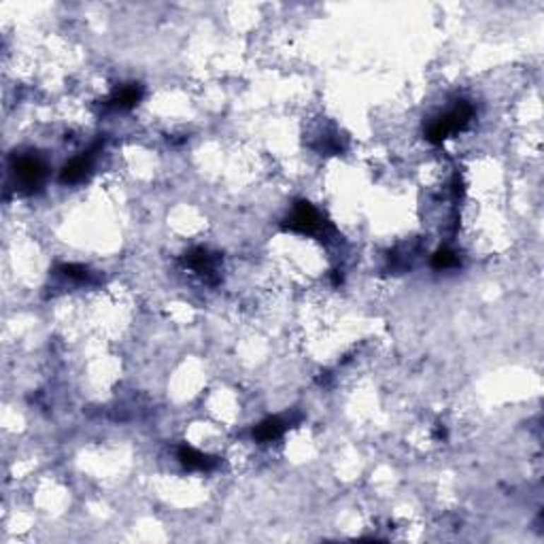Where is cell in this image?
<instances>
[{
	"instance_id": "6da1fadb",
	"label": "cell",
	"mask_w": 544,
	"mask_h": 544,
	"mask_svg": "<svg viewBox=\"0 0 544 544\" xmlns=\"http://www.w3.org/2000/svg\"><path fill=\"white\" fill-rule=\"evenodd\" d=\"M470 117H472V107L466 105V102L457 105L453 111H449L447 115L438 117V119L427 128V141L434 143V145L442 143V141H444L447 136H451L453 132L463 130V128L468 126Z\"/></svg>"
},
{
	"instance_id": "7a4b0ae2",
	"label": "cell",
	"mask_w": 544,
	"mask_h": 544,
	"mask_svg": "<svg viewBox=\"0 0 544 544\" xmlns=\"http://www.w3.org/2000/svg\"><path fill=\"white\" fill-rule=\"evenodd\" d=\"M288 230L300 232V234H315L321 230V215L313 208L309 202H298L292 217L285 223Z\"/></svg>"
},
{
	"instance_id": "3957f363",
	"label": "cell",
	"mask_w": 544,
	"mask_h": 544,
	"mask_svg": "<svg viewBox=\"0 0 544 544\" xmlns=\"http://www.w3.org/2000/svg\"><path fill=\"white\" fill-rule=\"evenodd\" d=\"M16 175L20 179V183L24 187H39L43 177H45V164L39 160V158H32V155H24L20 160H16Z\"/></svg>"
},
{
	"instance_id": "277c9868",
	"label": "cell",
	"mask_w": 544,
	"mask_h": 544,
	"mask_svg": "<svg viewBox=\"0 0 544 544\" xmlns=\"http://www.w3.org/2000/svg\"><path fill=\"white\" fill-rule=\"evenodd\" d=\"M94 151H96V147H94L92 151H88V153H83V155H79V158L71 160V162L62 168V172H60V181H62V183H66V185L81 183V181L88 177L90 168H92Z\"/></svg>"
},
{
	"instance_id": "5b68a950",
	"label": "cell",
	"mask_w": 544,
	"mask_h": 544,
	"mask_svg": "<svg viewBox=\"0 0 544 544\" xmlns=\"http://www.w3.org/2000/svg\"><path fill=\"white\" fill-rule=\"evenodd\" d=\"M179 459H181V463L185 468H189V470H204V472L213 470L219 463L215 457L204 455V453H200V451H196L191 447H181L179 449Z\"/></svg>"
},
{
	"instance_id": "8992f818",
	"label": "cell",
	"mask_w": 544,
	"mask_h": 544,
	"mask_svg": "<svg viewBox=\"0 0 544 544\" xmlns=\"http://www.w3.org/2000/svg\"><path fill=\"white\" fill-rule=\"evenodd\" d=\"M285 421L281 417H270L266 421H261L255 430H253V438L257 442H270V440H277L283 432H285Z\"/></svg>"
},
{
	"instance_id": "52a82bcc",
	"label": "cell",
	"mask_w": 544,
	"mask_h": 544,
	"mask_svg": "<svg viewBox=\"0 0 544 544\" xmlns=\"http://www.w3.org/2000/svg\"><path fill=\"white\" fill-rule=\"evenodd\" d=\"M141 98H143V88L138 83H130L115 92V96L111 98V105L117 109H132L141 102Z\"/></svg>"
},
{
	"instance_id": "ba28073f",
	"label": "cell",
	"mask_w": 544,
	"mask_h": 544,
	"mask_svg": "<svg viewBox=\"0 0 544 544\" xmlns=\"http://www.w3.org/2000/svg\"><path fill=\"white\" fill-rule=\"evenodd\" d=\"M215 261H217L215 255H211L206 249H194L187 255V264L196 272H200V275H213V272H215Z\"/></svg>"
},
{
	"instance_id": "9c48e42d",
	"label": "cell",
	"mask_w": 544,
	"mask_h": 544,
	"mask_svg": "<svg viewBox=\"0 0 544 544\" xmlns=\"http://www.w3.org/2000/svg\"><path fill=\"white\" fill-rule=\"evenodd\" d=\"M457 264H459V259H457V255H455L451 249H438V251L432 255V266H434L436 270L453 268V266H457Z\"/></svg>"
},
{
	"instance_id": "30bf717a",
	"label": "cell",
	"mask_w": 544,
	"mask_h": 544,
	"mask_svg": "<svg viewBox=\"0 0 544 544\" xmlns=\"http://www.w3.org/2000/svg\"><path fill=\"white\" fill-rule=\"evenodd\" d=\"M60 270L64 272V275H66L69 279H77V281H85V279H88V268H83V266H77V264H64Z\"/></svg>"
}]
</instances>
